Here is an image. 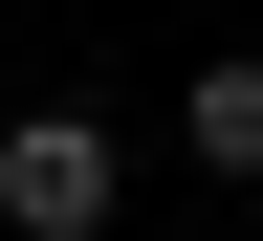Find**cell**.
Wrapping results in <instances>:
<instances>
[{"instance_id":"cell-2","label":"cell","mask_w":263,"mask_h":241,"mask_svg":"<svg viewBox=\"0 0 263 241\" xmlns=\"http://www.w3.org/2000/svg\"><path fill=\"white\" fill-rule=\"evenodd\" d=\"M197 176H263V66H241V44L197 66Z\"/></svg>"},{"instance_id":"cell-1","label":"cell","mask_w":263,"mask_h":241,"mask_svg":"<svg viewBox=\"0 0 263 241\" xmlns=\"http://www.w3.org/2000/svg\"><path fill=\"white\" fill-rule=\"evenodd\" d=\"M110 132H88V110H22V132H0V241H110Z\"/></svg>"}]
</instances>
